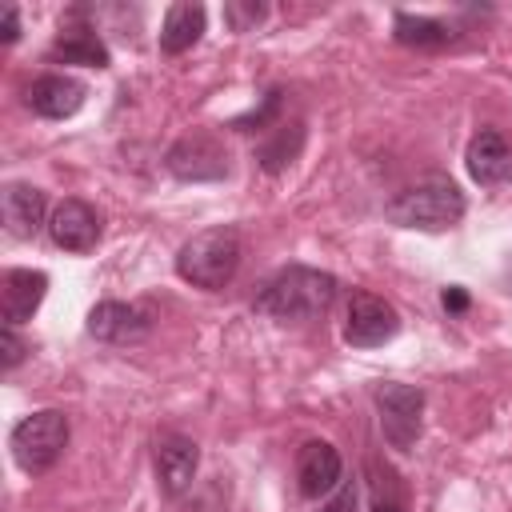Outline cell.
Returning <instances> with one entry per match:
<instances>
[{"instance_id": "9c48e42d", "label": "cell", "mask_w": 512, "mask_h": 512, "mask_svg": "<svg viewBox=\"0 0 512 512\" xmlns=\"http://www.w3.org/2000/svg\"><path fill=\"white\" fill-rule=\"evenodd\" d=\"M344 460L328 440H304L296 452V488L308 500H324L328 492L340 488Z\"/></svg>"}, {"instance_id": "4fadbf2b", "label": "cell", "mask_w": 512, "mask_h": 512, "mask_svg": "<svg viewBox=\"0 0 512 512\" xmlns=\"http://www.w3.org/2000/svg\"><path fill=\"white\" fill-rule=\"evenodd\" d=\"M44 208H48V200H44V192H40L36 184L12 180V184H4V192H0L4 228H8V236H16V240H32V236L44 228Z\"/></svg>"}, {"instance_id": "7c38bea8", "label": "cell", "mask_w": 512, "mask_h": 512, "mask_svg": "<svg viewBox=\"0 0 512 512\" xmlns=\"http://www.w3.org/2000/svg\"><path fill=\"white\" fill-rule=\"evenodd\" d=\"M464 164H468L472 180L484 184V188L508 184V180H512V144H508L496 128H480V132L468 140Z\"/></svg>"}, {"instance_id": "30bf717a", "label": "cell", "mask_w": 512, "mask_h": 512, "mask_svg": "<svg viewBox=\"0 0 512 512\" xmlns=\"http://www.w3.org/2000/svg\"><path fill=\"white\" fill-rule=\"evenodd\" d=\"M88 332L104 344H136L152 332V316L124 300H100L88 312Z\"/></svg>"}, {"instance_id": "2e32d148", "label": "cell", "mask_w": 512, "mask_h": 512, "mask_svg": "<svg viewBox=\"0 0 512 512\" xmlns=\"http://www.w3.org/2000/svg\"><path fill=\"white\" fill-rule=\"evenodd\" d=\"M52 60H64V64H84V68H108V48L104 40L96 36L92 24H64L56 44H52Z\"/></svg>"}, {"instance_id": "d4e9b609", "label": "cell", "mask_w": 512, "mask_h": 512, "mask_svg": "<svg viewBox=\"0 0 512 512\" xmlns=\"http://www.w3.org/2000/svg\"><path fill=\"white\" fill-rule=\"evenodd\" d=\"M16 36H20V12H16V4H8L4 8V32H0V40L4 44H16Z\"/></svg>"}, {"instance_id": "ba28073f", "label": "cell", "mask_w": 512, "mask_h": 512, "mask_svg": "<svg viewBox=\"0 0 512 512\" xmlns=\"http://www.w3.org/2000/svg\"><path fill=\"white\" fill-rule=\"evenodd\" d=\"M152 464H156V484L164 496H184L196 480V468H200V448L196 440L180 436V432H164L156 440V452H152Z\"/></svg>"}, {"instance_id": "52a82bcc", "label": "cell", "mask_w": 512, "mask_h": 512, "mask_svg": "<svg viewBox=\"0 0 512 512\" xmlns=\"http://www.w3.org/2000/svg\"><path fill=\"white\" fill-rule=\"evenodd\" d=\"M164 164L176 180H220V176H228V152L208 132H192V136L176 140L168 148Z\"/></svg>"}, {"instance_id": "7a4b0ae2", "label": "cell", "mask_w": 512, "mask_h": 512, "mask_svg": "<svg viewBox=\"0 0 512 512\" xmlns=\"http://www.w3.org/2000/svg\"><path fill=\"white\" fill-rule=\"evenodd\" d=\"M388 220L400 224V228H420V232H440V228H452L460 216H464V192L456 188V180L432 172V176H420L416 184L400 188L392 200H388Z\"/></svg>"}, {"instance_id": "6da1fadb", "label": "cell", "mask_w": 512, "mask_h": 512, "mask_svg": "<svg viewBox=\"0 0 512 512\" xmlns=\"http://www.w3.org/2000/svg\"><path fill=\"white\" fill-rule=\"evenodd\" d=\"M336 288L340 284L332 272H320L308 264H288L272 280H264L252 308L272 316V320H284V324H304V320H316L332 308Z\"/></svg>"}, {"instance_id": "9a60e30c", "label": "cell", "mask_w": 512, "mask_h": 512, "mask_svg": "<svg viewBox=\"0 0 512 512\" xmlns=\"http://www.w3.org/2000/svg\"><path fill=\"white\" fill-rule=\"evenodd\" d=\"M84 104V84L64 72H44L28 88V108L44 120H64Z\"/></svg>"}, {"instance_id": "484cf974", "label": "cell", "mask_w": 512, "mask_h": 512, "mask_svg": "<svg viewBox=\"0 0 512 512\" xmlns=\"http://www.w3.org/2000/svg\"><path fill=\"white\" fill-rule=\"evenodd\" d=\"M352 504H356V488L352 484H340V492L332 496V504L324 512H352Z\"/></svg>"}, {"instance_id": "3957f363", "label": "cell", "mask_w": 512, "mask_h": 512, "mask_svg": "<svg viewBox=\"0 0 512 512\" xmlns=\"http://www.w3.org/2000/svg\"><path fill=\"white\" fill-rule=\"evenodd\" d=\"M240 268V232L220 224V228H204L192 240H184V248L176 252V272L180 280H188L192 288L216 292L224 288Z\"/></svg>"}, {"instance_id": "8992f818", "label": "cell", "mask_w": 512, "mask_h": 512, "mask_svg": "<svg viewBox=\"0 0 512 512\" xmlns=\"http://www.w3.org/2000/svg\"><path fill=\"white\" fill-rule=\"evenodd\" d=\"M400 328V316L396 308L384 300V296H372V292H352L348 300V312H344V340L352 348H376V344H388Z\"/></svg>"}, {"instance_id": "ffe728a7", "label": "cell", "mask_w": 512, "mask_h": 512, "mask_svg": "<svg viewBox=\"0 0 512 512\" xmlns=\"http://www.w3.org/2000/svg\"><path fill=\"white\" fill-rule=\"evenodd\" d=\"M280 88H272V92H264V100H260V108H252L248 116H240V120H232V128H240V132H268V128H276L272 120H276V112H280Z\"/></svg>"}, {"instance_id": "7402d4cb", "label": "cell", "mask_w": 512, "mask_h": 512, "mask_svg": "<svg viewBox=\"0 0 512 512\" xmlns=\"http://www.w3.org/2000/svg\"><path fill=\"white\" fill-rule=\"evenodd\" d=\"M296 148H300V144H288V128L276 124V144H264V148H260V164H264L268 172H276V168H284V164L296 156Z\"/></svg>"}, {"instance_id": "cb8c5ba5", "label": "cell", "mask_w": 512, "mask_h": 512, "mask_svg": "<svg viewBox=\"0 0 512 512\" xmlns=\"http://www.w3.org/2000/svg\"><path fill=\"white\" fill-rule=\"evenodd\" d=\"M440 304H444V312H464V308H468V292H464L460 284H452V288H444Z\"/></svg>"}, {"instance_id": "5b68a950", "label": "cell", "mask_w": 512, "mask_h": 512, "mask_svg": "<svg viewBox=\"0 0 512 512\" xmlns=\"http://www.w3.org/2000/svg\"><path fill=\"white\" fill-rule=\"evenodd\" d=\"M376 400V416H380V432L396 452H408L420 440V424H424V392L416 384H376L372 392Z\"/></svg>"}, {"instance_id": "8fae6325", "label": "cell", "mask_w": 512, "mask_h": 512, "mask_svg": "<svg viewBox=\"0 0 512 512\" xmlns=\"http://www.w3.org/2000/svg\"><path fill=\"white\" fill-rule=\"evenodd\" d=\"M48 236L64 252H92L100 240V216L84 200H60L48 216Z\"/></svg>"}, {"instance_id": "d6986e66", "label": "cell", "mask_w": 512, "mask_h": 512, "mask_svg": "<svg viewBox=\"0 0 512 512\" xmlns=\"http://www.w3.org/2000/svg\"><path fill=\"white\" fill-rule=\"evenodd\" d=\"M368 496H372V512H408L404 480L396 476V468L380 460H368Z\"/></svg>"}, {"instance_id": "5bb4252c", "label": "cell", "mask_w": 512, "mask_h": 512, "mask_svg": "<svg viewBox=\"0 0 512 512\" xmlns=\"http://www.w3.org/2000/svg\"><path fill=\"white\" fill-rule=\"evenodd\" d=\"M44 292H48V276L44 272H32V268L4 272V280H0V316H4V324L20 328L24 320H32V312L44 300Z\"/></svg>"}, {"instance_id": "e0dca14e", "label": "cell", "mask_w": 512, "mask_h": 512, "mask_svg": "<svg viewBox=\"0 0 512 512\" xmlns=\"http://www.w3.org/2000/svg\"><path fill=\"white\" fill-rule=\"evenodd\" d=\"M204 8L200 4H172L168 12H164V24H160V52H168V56H180V52H188L200 36H204Z\"/></svg>"}, {"instance_id": "ac0fdd59", "label": "cell", "mask_w": 512, "mask_h": 512, "mask_svg": "<svg viewBox=\"0 0 512 512\" xmlns=\"http://www.w3.org/2000/svg\"><path fill=\"white\" fill-rule=\"evenodd\" d=\"M392 36L408 48H440L448 44L456 32L444 24V20H432V16H412V12H396L392 20Z\"/></svg>"}, {"instance_id": "277c9868", "label": "cell", "mask_w": 512, "mask_h": 512, "mask_svg": "<svg viewBox=\"0 0 512 512\" xmlns=\"http://www.w3.org/2000/svg\"><path fill=\"white\" fill-rule=\"evenodd\" d=\"M8 448H12V460L28 472V476H40L48 472L64 448H68V416L56 412V408H40L32 416H24L12 436H8Z\"/></svg>"}, {"instance_id": "44dd1931", "label": "cell", "mask_w": 512, "mask_h": 512, "mask_svg": "<svg viewBox=\"0 0 512 512\" xmlns=\"http://www.w3.org/2000/svg\"><path fill=\"white\" fill-rule=\"evenodd\" d=\"M264 4L260 0H228L224 4V20H228V28L232 32H248V28H256L260 20H264Z\"/></svg>"}, {"instance_id": "603a6c76", "label": "cell", "mask_w": 512, "mask_h": 512, "mask_svg": "<svg viewBox=\"0 0 512 512\" xmlns=\"http://www.w3.org/2000/svg\"><path fill=\"white\" fill-rule=\"evenodd\" d=\"M24 352H28V344L20 340V332H16L12 324H4V332H0V368L12 372V368L24 360Z\"/></svg>"}]
</instances>
